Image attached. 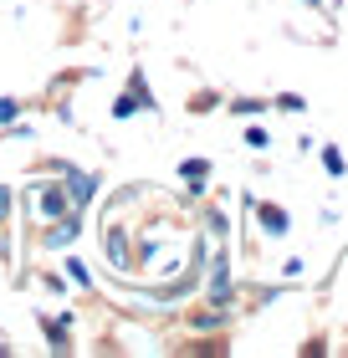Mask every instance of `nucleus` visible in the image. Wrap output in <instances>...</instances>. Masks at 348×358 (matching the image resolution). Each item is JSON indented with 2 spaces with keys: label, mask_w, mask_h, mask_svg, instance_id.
I'll list each match as a JSON object with an SVG mask.
<instances>
[{
  "label": "nucleus",
  "mask_w": 348,
  "mask_h": 358,
  "mask_svg": "<svg viewBox=\"0 0 348 358\" xmlns=\"http://www.w3.org/2000/svg\"><path fill=\"white\" fill-rule=\"evenodd\" d=\"M108 113H113V118H118V123H123V118H134V113H139L134 92H118V97H113V108H108Z\"/></svg>",
  "instance_id": "nucleus-17"
},
{
  "label": "nucleus",
  "mask_w": 348,
  "mask_h": 358,
  "mask_svg": "<svg viewBox=\"0 0 348 358\" xmlns=\"http://www.w3.org/2000/svg\"><path fill=\"white\" fill-rule=\"evenodd\" d=\"M179 179H185V194L200 200L205 194V179H210V159H179Z\"/></svg>",
  "instance_id": "nucleus-7"
},
{
  "label": "nucleus",
  "mask_w": 348,
  "mask_h": 358,
  "mask_svg": "<svg viewBox=\"0 0 348 358\" xmlns=\"http://www.w3.org/2000/svg\"><path fill=\"white\" fill-rule=\"evenodd\" d=\"M251 210H256V231L267 236V241H287V236H292V215H287V205L251 200Z\"/></svg>",
  "instance_id": "nucleus-3"
},
{
  "label": "nucleus",
  "mask_w": 348,
  "mask_h": 358,
  "mask_svg": "<svg viewBox=\"0 0 348 358\" xmlns=\"http://www.w3.org/2000/svg\"><path fill=\"white\" fill-rule=\"evenodd\" d=\"M272 108H277V113H307V97H302V92H277Z\"/></svg>",
  "instance_id": "nucleus-13"
},
{
  "label": "nucleus",
  "mask_w": 348,
  "mask_h": 358,
  "mask_svg": "<svg viewBox=\"0 0 348 358\" xmlns=\"http://www.w3.org/2000/svg\"><path fill=\"white\" fill-rule=\"evenodd\" d=\"M128 92H134L139 113H159V103H154V87H148V72H144V67H134V72H128Z\"/></svg>",
  "instance_id": "nucleus-10"
},
{
  "label": "nucleus",
  "mask_w": 348,
  "mask_h": 358,
  "mask_svg": "<svg viewBox=\"0 0 348 358\" xmlns=\"http://www.w3.org/2000/svg\"><path fill=\"white\" fill-rule=\"evenodd\" d=\"M246 149H251V154H267V149H272V134L251 123V128H246Z\"/></svg>",
  "instance_id": "nucleus-16"
},
{
  "label": "nucleus",
  "mask_w": 348,
  "mask_h": 358,
  "mask_svg": "<svg viewBox=\"0 0 348 358\" xmlns=\"http://www.w3.org/2000/svg\"><path fill=\"white\" fill-rule=\"evenodd\" d=\"M230 322V307H200V313H190V333H221Z\"/></svg>",
  "instance_id": "nucleus-9"
},
{
  "label": "nucleus",
  "mask_w": 348,
  "mask_h": 358,
  "mask_svg": "<svg viewBox=\"0 0 348 358\" xmlns=\"http://www.w3.org/2000/svg\"><path fill=\"white\" fill-rule=\"evenodd\" d=\"M200 225H205V236H215V241H225V236H230V220L221 215V210H205V220H200Z\"/></svg>",
  "instance_id": "nucleus-14"
},
{
  "label": "nucleus",
  "mask_w": 348,
  "mask_h": 358,
  "mask_svg": "<svg viewBox=\"0 0 348 358\" xmlns=\"http://www.w3.org/2000/svg\"><path fill=\"white\" fill-rule=\"evenodd\" d=\"M272 103L267 97H230V113H236V118H256V113H267Z\"/></svg>",
  "instance_id": "nucleus-12"
},
{
  "label": "nucleus",
  "mask_w": 348,
  "mask_h": 358,
  "mask_svg": "<svg viewBox=\"0 0 348 358\" xmlns=\"http://www.w3.org/2000/svg\"><path fill=\"white\" fill-rule=\"evenodd\" d=\"M307 271V262H302V256H292V262H281V276H287V282H297V276H302Z\"/></svg>",
  "instance_id": "nucleus-19"
},
{
  "label": "nucleus",
  "mask_w": 348,
  "mask_h": 358,
  "mask_svg": "<svg viewBox=\"0 0 348 358\" xmlns=\"http://www.w3.org/2000/svg\"><path fill=\"white\" fill-rule=\"evenodd\" d=\"M103 256H108V266L113 271H134V236H128V225L123 220H108L103 225Z\"/></svg>",
  "instance_id": "nucleus-2"
},
{
  "label": "nucleus",
  "mask_w": 348,
  "mask_h": 358,
  "mask_svg": "<svg viewBox=\"0 0 348 358\" xmlns=\"http://www.w3.org/2000/svg\"><path fill=\"white\" fill-rule=\"evenodd\" d=\"M318 159H323L328 179H343V174H348V159H343V149H338V143H318Z\"/></svg>",
  "instance_id": "nucleus-11"
},
{
  "label": "nucleus",
  "mask_w": 348,
  "mask_h": 358,
  "mask_svg": "<svg viewBox=\"0 0 348 358\" xmlns=\"http://www.w3.org/2000/svg\"><path fill=\"white\" fill-rule=\"evenodd\" d=\"M195 287H200V271H179L174 282H164V287H154V292H144V297H148V302H159V307H169V302H185Z\"/></svg>",
  "instance_id": "nucleus-4"
},
{
  "label": "nucleus",
  "mask_w": 348,
  "mask_h": 358,
  "mask_svg": "<svg viewBox=\"0 0 348 358\" xmlns=\"http://www.w3.org/2000/svg\"><path fill=\"white\" fill-rule=\"evenodd\" d=\"M302 6H307V10H323V0H302Z\"/></svg>",
  "instance_id": "nucleus-22"
},
{
  "label": "nucleus",
  "mask_w": 348,
  "mask_h": 358,
  "mask_svg": "<svg viewBox=\"0 0 348 358\" xmlns=\"http://www.w3.org/2000/svg\"><path fill=\"white\" fill-rule=\"evenodd\" d=\"M6 215H11V189L0 185V220H6Z\"/></svg>",
  "instance_id": "nucleus-21"
},
{
  "label": "nucleus",
  "mask_w": 348,
  "mask_h": 358,
  "mask_svg": "<svg viewBox=\"0 0 348 358\" xmlns=\"http://www.w3.org/2000/svg\"><path fill=\"white\" fill-rule=\"evenodd\" d=\"M41 333H46V343H52V353H67V348H72V313L41 317Z\"/></svg>",
  "instance_id": "nucleus-8"
},
{
  "label": "nucleus",
  "mask_w": 348,
  "mask_h": 358,
  "mask_svg": "<svg viewBox=\"0 0 348 358\" xmlns=\"http://www.w3.org/2000/svg\"><path fill=\"white\" fill-rule=\"evenodd\" d=\"M67 276H72L82 292H92V287H97V282H92V271H88V262H77V256H67Z\"/></svg>",
  "instance_id": "nucleus-15"
},
{
  "label": "nucleus",
  "mask_w": 348,
  "mask_h": 358,
  "mask_svg": "<svg viewBox=\"0 0 348 358\" xmlns=\"http://www.w3.org/2000/svg\"><path fill=\"white\" fill-rule=\"evenodd\" d=\"M41 287H46V292H67V276L52 271V276H41Z\"/></svg>",
  "instance_id": "nucleus-20"
},
{
  "label": "nucleus",
  "mask_w": 348,
  "mask_h": 358,
  "mask_svg": "<svg viewBox=\"0 0 348 358\" xmlns=\"http://www.w3.org/2000/svg\"><path fill=\"white\" fill-rule=\"evenodd\" d=\"M21 97H0V128H6V123H15V118H21Z\"/></svg>",
  "instance_id": "nucleus-18"
},
{
  "label": "nucleus",
  "mask_w": 348,
  "mask_h": 358,
  "mask_svg": "<svg viewBox=\"0 0 348 358\" xmlns=\"http://www.w3.org/2000/svg\"><path fill=\"white\" fill-rule=\"evenodd\" d=\"M41 200H36V210H41V220H57V215H67L72 210V194H67V185H46L41 179Z\"/></svg>",
  "instance_id": "nucleus-6"
},
{
  "label": "nucleus",
  "mask_w": 348,
  "mask_h": 358,
  "mask_svg": "<svg viewBox=\"0 0 348 358\" xmlns=\"http://www.w3.org/2000/svg\"><path fill=\"white\" fill-rule=\"evenodd\" d=\"M77 236H82V210H67V215H57V220H52V231H46L41 241H46L52 251H67Z\"/></svg>",
  "instance_id": "nucleus-5"
},
{
  "label": "nucleus",
  "mask_w": 348,
  "mask_h": 358,
  "mask_svg": "<svg viewBox=\"0 0 348 358\" xmlns=\"http://www.w3.org/2000/svg\"><path fill=\"white\" fill-rule=\"evenodd\" d=\"M205 271H210V282H205V297H210L215 307H230V302H236V276H230V251L221 246V251H215L210 262H205Z\"/></svg>",
  "instance_id": "nucleus-1"
}]
</instances>
